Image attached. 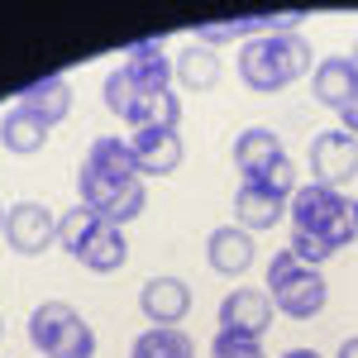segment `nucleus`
Listing matches in <instances>:
<instances>
[{
    "mask_svg": "<svg viewBox=\"0 0 358 358\" xmlns=\"http://www.w3.org/2000/svg\"><path fill=\"white\" fill-rule=\"evenodd\" d=\"M77 196L106 224H120V229L143 215L148 187H143L134 158H129V138H115V134L91 138V148L82 153V167H77Z\"/></svg>",
    "mask_w": 358,
    "mask_h": 358,
    "instance_id": "1",
    "label": "nucleus"
},
{
    "mask_svg": "<svg viewBox=\"0 0 358 358\" xmlns=\"http://www.w3.org/2000/svg\"><path fill=\"white\" fill-rule=\"evenodd\" d=\"M287 215H292V229L325 239L334 253H339V248H349L358 239V229H354V201H349L344 192H334V187H320V182L296 187L292 206H287Z\"/></svg>",
    "mask_w": 358,
    "mask_h": 358,
    "instance_id": "2",
    "label": "nucleus"
},
{
    "mask_svg": "<svg viewBox=\"0 0 358 358\" xmlns=\"http://www.w3.org/2000/svg\"><path fill=\"white\" fill-rule=\"evenodd\" d=\"M263 292L273 296V306L287 315V320H315V315L325 310V301H330L325 273L296 263L292 248L273 253V263H268V287H263Z\"/></svg>",
    "mask_w": 358,
    "mask_h": 358,
    "instance_id": "3",
    "label": "nucleus"
},
{
    "mask_svg": "<svg viewBox=\"0 0 358 358\" xmlns=\"http://www.w3.org/2000/svg\"><path fill=\"white\" fill-rule=\"evenodd\" d=\"M29 339L43 358H96V330L72 310V301H53L34 306L29 315Z\"/></svg>",
    "mask_w": 358,
    "mask_h": 358,
    "instance_id": "4",
    "label": "nucleus"
},
{
    "mask_svg": "<svg viewBox=\"0 0 358 358\" xmlns=\"http://www.w3.org/2000/svg\"><path fill=\"white\" fill-rule=\"evenodd\" d=\"M57 239V215L43 201H15L5 206V244L24 258H38Z\"/></svg>",
    "mask_w": 358,
    "mask_h": 358,
    "instance_id": "5",
    "label": "nucleus"
},
{
    "mask_svg": "<svg viewBox=\"0 0 358 358\" xmlns=\"http://www.w3.org/2000/svg\"><path fill=\"white\" fill-rule=\"evenodd\" d=\"M310 172H315V182L320 187H344V182H354L358 177V138L344 134V129H320V134L310 138Z\"/></svg>",
    "mask_w": 358,
    "mask_h": 358,
    "instance_id": "6",
    "label": "nucleus"
},
{
    "mask_svg": "<svg viewBox=\"0 0 358 358\" xmlns=\"http://www.w3.org/2000/svg\"><path fill=\"white\" fill-rule=\"evenodd\" d=\"M273 296L268 292H258V287H234V292H224L220 301V330L229 334H248V339H263L268 325H273Z\"/></svg>",
    "mask_w": 358,
    "mask_h": 358,
    "instance_id": "7",
    "label": "nucleus"
},
{
    "mask_svg": "<svg viewBox=\"0 0 358 358\" xmlns=\"http://www.w3.org/2000/svg\"><path fill=\"white\" fill-rule=\"evenodd\" d=\"M182 129H134L129 134V158L138 177H167L182 167Z\"/></svg>",
    "mask_w": 358,
    "mask_h": 358,
    "instance_id": "8",
    "label": "nucleus"
},
{
    "mask_svg": "<svg viewBox=\"0 0 358 358\" xmlns=\"http://www.w3.org/2000/svg\"><path fill=\"white\" fill-rule=\"evenodd\" d=\"M310 91L320 106L330 110H349L358 101V62L344 53H330L320 57V67H310Z\"/></svg>",
    "mask_w": 358,
    "mask_h": 358,
    "instance_id": "9",
    "label": "nucleus"
},
{
    "mask_svg": "<svg viewBox=\"0 0 358 358\" xmlns=\"http://www.w3.org/2000/svg\"><path fill=\"white\" fill-rule=\"evenodd\" d=\"M239 82L248 91H258V96H273L282 86H292L287 72H282V62H277L273 34H258V38H248L244 48H239Z\"/></svg>",
    "mask_w": 358,
    "mask_h": 358,
    "instance_id": "10",
    "label": "nucleus"
},
{
    "mask_svg": "<svg viewBox=\"0 0 358 358\" xmlns=\"http://www.w3.org/2000/svg\"><path fill=\"white\" fill-rule=\"evenodd\" d=\"M138 310L153 320V325H182L187 310H192V287L182 277H148L138 287Z\"/></svg>",
    "mask_w": 358,
    "mask_h": 358,
    "instance_id": "11",
    "label": "nucleus"
},
{
    "mask_svg": "<svg viewBox=\"0 0 358 358\" xmlns=\"http://www.w3.org/2000/svg\"><path fill=\"white\" fill-rule=\"evenodd\" d=\"M229 158H234V167H239V177H244V182H263V177L287 158V148H282V138H277L273 129L253 124V129H244V134L234 138Z\"/></svg>",
    "mask_w": 358,
    "mask_h": 358,
    "instance_id": "12",
    "label": "nucleus"
},
{
    "mask_svg": "<svg viewBox=\"0 0 358 358\" xmlns=\"http://www.w3.org/2000/svg\"><path fill=\"white\" fill-rule=\"evenodd\" d=\"M120 67H124V77H129L138 91H172V82H177V67H172V57H167V48L158 38L134 43Z\"/></svg>",
    "mask_w": 358,
    "mask_h": 358,
    "instance_id": "13",
    "label": "nucleus"
},
{
    "mask_svg": "<svg viewBox=\"0 0 358 358\" xmlns=\"http://www.w3.org/2000/svg\"><path fill=\"white\" fill-rule=\"evenodd\" d=\"M206 258H210V268L220 277H244L253 268V258H258V248H253V234L239 229V224H220V229H210V239H206Z\"/></svg>",
    "mask_w": 358,
    "mask_h": 358,
    "instance_id": "14",
    "label": "nucleus"
},
{
    "mask_svg": "<svg viewBox=\"0 0 358 358\" xmlns=\"http://www.w3.org/2000/svg\"><path fill=\"white\" fill-rule=\"evenodd\" d=\"M53 134V124L43 120V115L24 110L20 101L10 106V110L0 115V143H5V153H15V158H29V153H38L43 143Z\"/></svg>",
    "mask_w": 358,
    "mask_h": 358,
    "instance_id": "15",
    "label": "nucleus"
},
{
    "mask_svg": "<svg viewBox=\"0 0 358 358\" xmlns=\"http://www.w3.org/2000/svg\"><path fill=\"white\" fill-rule=\"evenodd\" d=\"M292 201L287 196L268 192V187H258V182H239V192H234V220H239V229H273V224H282V210H287Z\"/></svg>",
    "mask_w": 358,
    "mask_h": 358,
    "instance_id": "16",
    "label": "nucleus"
},
{
    "mask_svg": "<svg viewBox=\"0 0 358 358\" xmlns=\"http://www.w3.org/2000/svg\"><path fill=\"white\" fill-rule=\"evenodd\" d=\"M20 106L34 115H43L48 124H62L72 115V82L67 77H38L20 91Z\"/></svg>",
    "mask_w": 358,
    "mask_h": 358,
    "instance_id": "17",
    "label": "nucleus"
},
{
    "mask_svg": "<svg viewBox=\"0 0 358 358\" xmlns=\"http://www.w3.org/2000/svg\"><path fill=\"white\" fill-rule=\"evenodd\" d=\"M134 129H182V101H177V91H138L134 115H129V134Z\"/></svg>",
    "mask_w": 358,
    "mask_h": 358,
    "instance_id": "18",
    "label": "nucleus"
},
{
    "mask_svg": "<svg viewBox=\"0 0 358 358\" xmlns=\"http://www.w3.org/2000/svg\"><path fill=\"white\" fill-rule=\"evenodd\" d=\"M129 358H196V339L182 325H148L134 339Z\"/></svg>",
    "mask_w": 358,
    "mask_h": 358,
    "instance_id": "19",
    "label": "nucleus"
},
{
    "mask_svg": "<svg viewBox=\"0 0 358 358\" xmlns=\"http://www.w3.org/2000/svg\"><path fill=\"white\" fill-rule=\"evenodd\" d=\"M172 67H177V82L187 86V91H210V86L220 82V57H215V48H206L196 38L172 57Z\"/></svg>",
    "mask_w": 358,
    "mask_h": 358,
    "instance_id": "20",
    "label": "nucleus"
},
{
    "mask_svg": "<svg viewBox=\"0 0 358 358\" xmlns=\"http://www.w3.org/2000/svg\"><path fill=\"white\" fill-rule=\"evenodd\" d=\"M124 258H129V244H124V229H120V224H106V229L77 253V263H82L86 273H120Z\"/></svg>",
    "mask_w": 358,
    "mask_h": 358,
    "instance_id": "21",
    "label": "nucleus"
},
{
    "mask_svg": "<svg viewBox=\"0 0 358 358\" xmlns=\"http://www.w3.org/2000/svg\"><path fill=\"white\" fill-rule=\"evenodd\" d=\"M101 229H106V220H101L91 206H82V201H77L72 210H62V215H57V244L77 258V253H82V248L101 234Z\"/></svg>",
    "mask_w": 358,
    "mask_h": 358,
    "instance_id": "22",
    "label": "nucleus"
},
{
    "mask_svg": "<svg viewBox=\"0 0 358 358\" xmlns=\"http://www.w3.org/2000/svg\"><path fill=\"white\" fill-rule=\"evenodd\" d=\"M101 96H106V106H110L115 120H124V124H129V115H134V101H138V86L124 77V67H115L110 77H106Z\"/></svg>",
    "mask_w": 358,
    "mask_h": 358,
    "instance_id": "23",
    "label": "nucleus"
},
{
    "mask_svg": "<svg viewBox=\"0 0 358 358\" xmlns=\"http://www.w3.org/2000/svg\"><path fill=\"white\" fill-rule=\"evenodd\" d=\"M210 358H268V354H263V339L220 330L215 339H210Z\"/></svg>",
    "mask_w": 358,
    "mask_h": 358,
    "instance_id": "24",
    "label": "nucleus"
},
{
    "mask_svg": "<svg viewBox=\"0 0 358 358\" xmlns=\"http://www.w3.org/2000/svg\"><path fill=\"white\" fill-rule=\"evenodd\" d=\"M292 253H296V263H306V268H325V258H330L334 248L325 244V239H315V234H301V229H292Z\"/></svg>",
    "mask_w": 358,
    "mask_h": 358,
    "instance_id": "25",
    "label": "nucleus"
},
{
    "mask_svg": "<svg viewBox=\"0 0 358 358\" xmlns=\"http://www.w3.org/2000/svg\"><path fill=\"white\" fill-rule=\"evenodd\" d=\"M334 358H358V334H349V339L339 344V354H334Z\"/></svg>",
    "mask_w": 358,
    "mask_h": 358,
    "instance_id": "26",
    "label": "nucleus"
},
{
    "mask_svg": "<svg viewBox=\"0 0 358 358\" xmlns=\"http://www.w3.org/2000/svg\"><path fill=\"white\" fill-rule=\"evenodd\" d=\"M282 358H320V354H315V349H287Z\"/></svg>",
    "mask_w": 358,
    "mask_h": 358,
    "instance_id": "27",
    "label": "nucleus"
},
{
    "mask_svg": "<svg viewBox=\"0 0 358 358\" xmlns=\"http://www.w3.org/2000/svg\"><path fill=\"white\" fill-rule=\"evenodd\" d=\"M349 57H354V62H358V38H354V53H349Z\"/></svg>",
    "mask_w": 358,
    "mask_h": 358,
    "instance_id": "28",
    "label": "nucleus"
},
{
    "mask_svg": "<svg viewBox=\"0 0 358 358\" xmlns=\"http://www.w3.org/2000/svg\"><path fill=\"white\" fill-rule=\"evenodd\" d=\"M354 229H358V201H354Z\"/></svg>",
    "mask_w": 358,
    "mask_h": 358,
    "instance_id": "29",
    "label": "nucleus"
},
{
    "mask_svg": "<svg viewBox=\"0 0 358 358\" xmlns=\"http://www.w3.org/2000/svg\"><path fill=\"white\" fill-rule=\"evenodd\" d=\"M0 334H5V320H0Z\"/></svg>",
    "mask_w": 358,
    "mask_h": 358,
    "instance_id": "30",
    "label": "nucleus"
}]
</instances>
